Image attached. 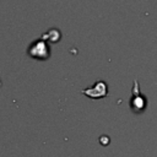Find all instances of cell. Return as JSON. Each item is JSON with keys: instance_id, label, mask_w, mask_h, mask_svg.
<instances>
[{"instance_id": "obj_1", "label": "cell", "mask_w": 157, "mask_h": 157, "mask_svg": "<svg viewBox=\"0 0 157 157\" xmlns=\"http://www.w3.org/2000/svg\"><path fill=\"white\" fill-rule=\"evenodd\" d=\"M147 104H148V101L141 93L139 81L135 78L134 80V86H132V93H131V98H130V108L134 113L140 114V113L145 112V109L147 108Z\"/></svg>"}, {"instance_id": "obj_2", "label": "cell", "mask_w": 157, "mask_h": 157, "mask_svg": "<svg viewBox=\"0 0 157 157\" xmlns=\"http://www.w3.org/2000/svg\"><path fill=\"white\" fill-rule=\"evenodd\" d=\"M28 55L37 60H47L50 56V47L44 39H37L34 40L27 50Z\"/></svg>"}, {"instance_id": "obj_3", "label": "cell", "mask_w": 157, "mask_h": 157, "mask_svg": "<svg viewBox=\"0 0 157 157\" xmlns=\"http://www.w3.org/2000/svg\"><path fill=\"white\" fill-rule=\"evenodd\" d=\"M81 93L87 96L88 98L92 99H101L104 98L109 94V90H108V83L104 80H98L96 81L92 86L81 90Z\"/></svg>"}, {"instance_id": "obj_4", "label": "cell", "mask_w": 157, "mask_h": 157, "mask_svg": "<svg viewBox=\"0 0 157 157\" xmlns=\"http://www.w3.org/2000/svg\"><path fill=\"white\" fill-rule=\"evenodd\" d=\"M60 38H61V33H60V31L56 29V28H50V29H49L47 33H44L43 37H42V39H44L45 42L48 40V42H50V43H56V42L60 40Z\"/></svg>"}]
</instances>
